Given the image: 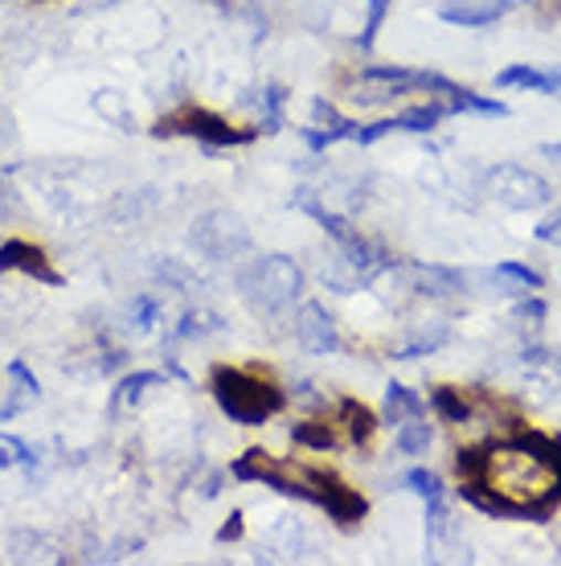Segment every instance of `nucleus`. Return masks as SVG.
<instances>
[{"instance_id":"f257e3e1","label":"nucleus","mask_w":561,"mask_h":566,"mask_svg":"<svg viewBox=\"0 0 561 566\" xmlns=\"http://www.w3.org/2000/svg\"><path fill=\"white\" fill-rule=\"evenodd\" d=\"M455 472L464 476V484H476L496 501H505L508 517L549 522L553 505L561 501L558 468L549 464L529 431H520L517 439H505V443L479 448V452H459Z\"/></svg>"},{"instance_id":"f03ea898","label":"nucleus","mask_w":561,"mask_h":566,"mask_svg":"<svg viewBox=\"0 0 561 566\" xmlns=\"http://www.w3.org/2000/svg\"><path fill=\"white\" fill-rule=\"evenodd\" d=\"M230 472H234L239 481H263L283 496L311 501V505H320V510L332 513L340 525L361 522L369 510L366 496L352 493L349 484H340L332 472H324V468H304V464H283V460H275V455L263 452V448H251L246 455H239Z\"/></svg>"},{"instance_id":"7ed1b4c3","label":"nucleus","mask_w":561,"mask_h":566,"mask_svg":"<svg viewBox=\"0 0 561 566\" xmlns=\"http://www.w3.org/2000/svg\"><path fill=\"white\" fill-rule=\"evenodd\" d=\"M210 390L234 423L242 427H263L267 419L283 411V390L267 378H258L251 369H234V366H218L210 374Z\"/></svg>"},{"instance_id":"20e7f679","label":"nucleus","mask_w":561,"mask_h":566,"mask_svg":"<svg viewBox=\"0 0 561 566\" xmlns=\"http://www.w3.org/2000/svg\"><path fill=\"white\" fill-rule=\"evenodd\" d=\"M239 292L254 312L275 316V312L292 308L295 296L304 292V271L287 255H263L239 271Z\"/></svg>"},{"instance_id":"39448f33","label":"nucleus","mask_w":561,"mask_h":566,"mask_svg":"<svg viewBox=\"0 0 561 566\" xmlns=\"http://www.w3.org/2000/svg\"><path fill=\"white\" fill-rule=\"evenodd\" d=\"M292 206L295 210H304V213H311L316 222H320L324 230H328V239L337 242L340 247V255H345V263H349L357 275H366V271H378V268H385V255H381L378 247L361 234V230L352 227V222H345L340 213H328L316 201V193L311 189H295V198H292Z\"/></svg>"},{"instance_id":"423d86ee","label":"nucleus","mask_w":561,"mask_h":566,"mask_svg":"<svg viewBox=\"0 0 561 566\" xmlns=\"http://www.w3.org/2000/svg\"><path fill=\"white\" fill-rule=\"evenodd\" d=\"M156 136H193L205 148H230V144H251L258 136V128H230L222 115L205 112V107H181V112L165 115L156 124Z\"/></svg>"},{"instance_id":"0eeeda50","label":"nucleus","mask_w":561,"mask_h":566,"mask_svg":"<svg viewBox=\"0 0 561 566\" xmlns=\"http://www.w3.org/2000/svg\"><path fill=\"white\" fill-rule=\"evenodd\" d=\"M488 193L491 201H500L508 210H541L553 201V189H549L546 177H537L533 169H525V165H496L488 172Z\"/></svg>"},{"instance_id":"6e6552de","label":"nucleus","mask_w":561,"mask_h":566,"mask_svg":"<svg viewBox=\"0 0 561 566\" xmlns=\"http://www.w3.org/2000/svg\"><path fill=\"white\" fill-rule=\"evenodd\" d=\"M189 239H193L197 251H201L205 259H213V263L242 255V251L251 247V234H246V227H242V218L230 210H210L205 218H197Z\"/></svg>"},{"instance_id":"1a4fd4ad","label":"nucleus","mask_w":561,"mask_h":566,"mask_svg":"<svg viewBox=\"0 0 561 566\" xmlns=\"http://www.w3.org/2000/svg\"><path fill=\"white\" fill-rule=\"evenodd\" d=\"M295 337L308 354H337L340 337H337V321L324 304H304L295 312Z\"/></svg>"},{"instance_id":"9d476101","label":"nucleus","mask_w":561,"mask_h":566,"mask_svg":"<svg viewBox=\"0 0 561 566\" xmlns=\"http://www.w3.org/2000/svg\"><path fill=\"white\" fill-rule=\"evenodd\" d=\"M525 0H447L438 17L447 21V25H459V29H479V25H491V21H500L508 17L512 9H520Z\"/></svg>"},{"instance_id":"9b49d317","label":"nucleus","mask_w":561,"mask_h":566,"mask_svg":"<svg viewBox=\"0 0 561 566\" xmlns=\"http://www.w3.org/2000/svg\"><path fill=\"white\" fill-rule=\"evenodd\" d=\"M0 271H17V275H33V280L50 283V287H57L62 283V275H57L54 268H50V259H45L42 247H33V242H4L0 247Z\"/></svg>"},{"instance_id":"f8f14e48","label":"nucleus","mask_w":561,"mask_h":566,"mask_svg":"<svg viewBox=\"0 0 561 566\" xmlns=\"http://www.w3.org/2000/svg\"><path fill=\"white\" fill-rule=\"evenodd\" d=\"M406 489L426 501V534L438 538L443 525H447V489H443V481H438L435 472H426V468H410Z\"/></svg>"},{"instance_id":"ddd939ff","label":"nucleus","mask_w":561,"mask_h":566,"mask_svg":"<svg viewBox=\"0 0 561 566\" xmlns=\"http://www.w3.org/2000/svg\"><path fill=\"white\" fill-rule=\"evenodd\" d=\"M311 119H316V128H304V132H299L311 153H324L328 144L349 140L352 128H357V124H352V119H345V115H340L328 99H316V103H311Z\"/></svg>"},{"instance_id":"4468645a","label":"nucleus","mask_w":561,"mask_h":566,"mask_svg":"<svg viewBox=\"0 0 561 566\" xmlns=\"http://www.w3.org/2000/svg\"><path fill=\"white\" fill-rule=\"evenodd\" d=\"M9 382H13V395H9V402L0 407V419H13V415H21L29 407V402H38L42 398V386H38V378L29 374L25 361H9Z\"/></svg>"},{"instance_id":"2eb2a0df","label":"nucleus","mask_w":561,"mask_h":566,"mask_svg":"<svg viewBox=\"0 0 561 566\" xmlns=\"http://www.w3.org/2000/svg\"><path fill=\"white\" fill-rule=\"evenodd\" d=\"M414 280H419L426 296H459L464 292V275L455 268H443V263H419Z\"/></svg>"},{"instance_id":"dca6fc26","label":"nucleus","mask_w":561,"mask_h":566,"mask_svg":"<svg viewBox=\"0 0 561 566\" xmlns=\"http://www.w3.org/2000/svg\"><path fill=\"white\" fill-rule=\"evenodd\" d=\"M422 415H426V402L419 390H410L402 382L385 386V423H406V419H422Z\"/></svg>"},{"instance_id":"f3484780","label":"nucleus","mask_w":561,"mask_h":566,"mask_svg":"<svg viewBox=\"0 0 561 566\" xmlns=\"http://www.w3.org/2000/svg\"><path fill=\"white\" fill-rule=\"evenodd\" d=\"M443 103H447V112H467V115H488V119H505L508 107L500 99H484V95H476V91H467V86H455L451 95H443Z\"/></svg>"},{"instance_id":"a211bd4d","label":"nucleus","mask_w":561,"mask_h":566,"mask_svg":"<svg viewBox=\"0 0 561 566\" xmlns=\"http://www.w3.org/2000/svg\"><path fill=\"white\" fill-rule=\"evenodd\" d=\"M447 115H451L447 103L431 99V103H422V107H410V112L393 115V128L398 132H431L435 124H443Z\"/></svg>"},{"instance_id":"6ab92c4d","label":"nucleus","mask_w":561,"mask_h":566,"mask_svg":"<svg viewBox=\"0 0 561 566\" xmlns=\"http://www.w3.org/2000/svg\"><path fill=\"white\" fill-rule=\"evenodd\" d=\"M431 407H435L447 423H467L472 419V398L464 390H455V386H438L435 395H431Z\"/></svg>"},{"instance_id":"aec40b11","label":"nucleus","mask_w":561,"mask_h":566,"mask_svg":"<svg viewBox=\"0 0 561 566\" xmlns=\"http://www.w3.org/2000/svg\"><path fill=\"white\" fill-rule=\"evenodd\" d=\"M340 415L349 419V439H352V443H369V439H373V431H378V419H373V411H369L366 402L345 398V402H340Z\"/></svg>"},{"instance_id":"412c9836","label":"nucleus","mask_w":561,"mask_h":566,"mask_svg":"<svg viewBox=\"0 0 561 566\" xmlns=\"http://www.w3.org/2000/svg\"><path fill=\"white\" fill-rule=\"evenodd\" d=\"M165 378L156 374V369H136V374H127L124 382H119V395H115V407H131V402H140L152 386H160Z\"/></svg>"},{"instance_id":"4be33fe9","label":"nucleus","mask_w":561,"mask_h":566,"mask_svg":"<svg viewBox=\"0 0 561 566\" xmlns=\"http://www.w3.org/2000/svg\"><path fill=\"white\" fill-rule=\"evenodd\" d=\"M431 439H435L431 423H422V419H406V423L398 427V452L402 455H426Z\"/></svg>"},{"instance_id":"5701e85b","label":"nucleus","mask_w":561,"mask_h":566,"mask_svg":"<svg viewBox=\"0 0 561 566\" xmlns=\"http://www.w3.org/2000/svg\"><path fill=\"white\" fill-rule=\"evenodd\" d=\"M292 439H295V443H304V448H316V452H328V448H337V431H332V423H324V419H311V423H295L292 427Z\"/></svg>"},{"instance_id":"b1692460","label":"nucleus","mask_w":561,"mask_h":566,"mask_svg":"<svg viewBox=\"0 0 561 566\" xmlns=\"http://www.w3.org/2000/svg\"><path fill=\"white\" fill-rule=\"evenodd\" d=\"M451 340V333L443 325L435 328H426V333H419V337L410 340V345H402L398 349V361H414V357H426V354H435V349H443Z\"/></svg>"},{"instance_id":"393cba45","label":"nucleus","mask_w":561,"mask_h":566,"mask_svg":"<svg viewBox=\"0 0 561 566\" xmlns=\"http://www.w3.org/2000/svg\"><path fill=\"white\" fill-rule=\"evenodd\" d=\"M283 107H287V91H283L279 83H271L267 91H263V128L267 136H275V132H283Z\"/></svg>"},{"instance_id":"a878e982","label":"nucleus","mask_w":561,"mask_h":566,"mask_svg":"<svg viewBox=\"0 0 561 566\" xmlns=\"http://www.w3.org/2000/svg\"><path fill=\"white\" fill-rule=\"evenodd\" d=\"M218 316H210V312H184L181 325H177V333H172V340H189V337H205V333H218Z\"/></svg>"},{"instance_id":"bb28decb","label":"nucleus","mask_w":561,"mask_h":566,"mask_svg":"<svg viewBox=\"0 0 561 566\" xmlns=\"http://www.w3.org/2000/svg\"><path fill=\"white\" fill-rule=\"evenodd\" d=\"M366 9H369V17H366V29H361V38H357V45L361 50H373V42H378V29H381V21L390 17V0H366Z\"/></svg>"},{"instance_id":"cd10ccee","label":"nucleus","mask_w":561,"mask_h":566,"mask_svg":"<svg viewBox=\"0 0 561 566\" xmlns=\"http://www.w3.org/2000/svg\"><path fill=\"white\" fill-rule=\"evenodd\" d=\"M496 280H505V283H517L520 292L529 287V292H537L541 287V275H537L533 268H525V263H496Z\"/></svg>"},{"instance_id":"c85d7f7f","label":"nucleus","mask_w":561,"mask_h":566,"mask_svg":"<svg viewBox=\"0 0 561 566\" xmlns=\"http://www.w3.org/2000/svg\"><path fill=\"white\" fill-rule=\"evenodd\" d=\"M127 316H131V325L140 328V333H148V328L160 321V300H156V296H136V300H131V308H127Z\"/></svg>"},{"instance_id":"c756f323","label":"nucleus","mask_w":561,"mask_h":566,"mask_svg":"<svg viewBox=\"0 0 561 566\" xmlns=\"http://www.w3.org/2000/svg\"><path fill=\"white\" fill-rule=\"evenodd\" d=\"M95 112H98V115H107V119H115L119 128L131 132V115L124 112V99H119L115 91H103V95H95Z\"/></svg>"},{"instance_id":"7c9ffc66","label":"nucleus","mask_w":561,"mask_h":566,"mask_svg":"<svg viewBox=\"0 0 561 566\" xmlns=\"http://www.w3.org/2000/svg\"><path fill=\"white\" fill-rule=\"evenodd\" d=\"M529 436H533V443H537V448H541V452H546L549 464L558 468V481H561V439L541 436V431H529Z\"/></svg>"},{"instance_id":"2f4dec72","label":"nucleus","mask_w":561,"mask_h":566,"mask_svg":"<svg viewBox=\"0 0 561 566\" xmlns=\"http://www.w3.org/2000/svg\"><path fill=\"white\" fill-rule=\"evenodd\" d=\"M537 239H541V242H553V247L561 251V210H553L546 218V222L537 227Z\"/></svg>"},{"instance_id":"473e14b6","label":"nucleus","mask_w":561,"mask_h":566,"mask_svg":"<svg viewBox=\"0 0 561 566\" xmlns=\"http://www.w3.org/2000/svg\"><path fill=\"white\" fill-rule=\"evenodd\" d=\"M0 443H4V448H9V452H13V460H17V464H33V460H38V455H33V448H29V443H21V439H13V436H0Z\"/></svg>"},{"instance_id":"72a5a7b5","label":"nucleus","mask_w":561,"mask_h":566,"mask_svg":"<svg viewBox=\"0 0 561 566\" xmlns=\"http://www.w3.org/2000/svg\"><path fill=\"white\" fill-rule=\"evenodd\" d=\"M517 316H520V321H533V325H541V321H546V304H541V300H520Z\"/></svg>"},{"instance_id":"f704fd0d","label":"nucleus","mask_w":561,"mask_h":566,"mask_svg":"<svg viewBox=\"0 0 561 566\" xmlns=\"http://www.w3.org/2000/svg\"><path fill=\"white\" fill-rule=\"evenodd\" d=\"M242 538V513L234 510L230 517H225V525L218 530V542H239Z\"/></svg>"},{"instance_id":"c9c22d12","label":"nucleus","mask_w":561,"mask_h":566,"mask_svg":"<svg viewBox=\"0 0 561 566\" xmlns=\"http://www.w3.org/2000/svg\"><path fill=\"white\" fill-rule=\"evenodd\" d=\"M17 210V198H13V189H9V185L0 181V218H4V213H13Z\"/></svg>"},{"instance_id":"e433bc0d","label":"nucleus","mask_w":561,"mask_h":566,"mask_svg":"<svg viewBox=\"0 0 561 566\" xmlns=\"http://www.w3.org/2000/svg\"><path fill=\"white\" fill-rule=\"evenodd\" d=\"M17 460L13 455H9V448H4V443H0V472H4V468H13Z\"/></svg>"}]
</instances>
